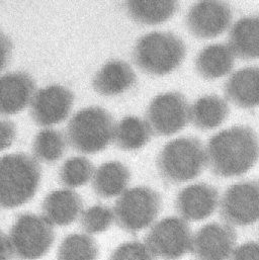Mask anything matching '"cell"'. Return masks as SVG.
Listing matches in <instances>:
<instances>
[{"instance_id":"obj_1","label":"cell","mask_w":259,"mask_h":260,"mask_svg":"<svg viewBox=\"0 0 259 260\" xmlns=\"http://www.w3.org/2000/svg\"><path fill=\"white\" fill-rule=\"evenodd\" d=\"M259 158V138L247 126H234L214 135L208 142L207 163L220 177L240 176Z\"/></svg>"},{"instance_id":"obj_2","label":"cell","mask_w":259,"mask_h":260,"mask_svg":"<svg viewBox=\"0 0 259 260\" xmlns=\"http://www.w3.org/2000/svg\"><path fill=\"white\" fill-rule=\"evenodd\" d=\"M42 177L39 162L28 154L14 153L0 158V209H14L29 202Z\"/></svg>"},{"instance_id":"obj_3","label":"cell","mask_w":259,"mask_h":260,"mask_svg":"<svg viewBox=\"0 0 259 260\" xmlns=\"http://www.w3.org/2000/svg\"><path fill=\"white\" fill-rule=\"evenodd\" d=\"M185 54V44L178 36L170 31H152L137 41L133 60L145 73L163 76L179 67Z\"/></svg>"},{"instance_id":"obj_4","label":"cell","mask_w":259,"mask_h":260,"mask_svg":"<svg viewBox=\"0 0 259 260\" xmlns=\"http://www.w3.org/2000/svg\"><path fill=\"white\" fill-rule=\"evenodd\" d=\"M207 164V154L196 137H181L168 142L157 158L161 178L168 184H179L197 178Z\"/></svg>"},{"instance_id":"obj_5","label":"cell","mask_w":259,"mask_h":260,"mask_svg":"<svg viewBox=\"0 0 259 260\" xmlns=\"http://www.w3.org/2000/svg\"><path fill=\"white\" fill-rule=\"evenodd\" d=\"M112 115L101 107H88L77 112L67 126L69 144L83 154L105 150L114 140Z\"/></svg>"},{"instance_id":"obj_6","label":"cell","mask_w":259,"mask_h":260,"mask_svg":"<svg viewBox=\"0 0 259 260\" xmlns=\"http://www.w3.org/2000/svg\"><path fill=\"white\" fill-rule=\"evenodd\" d=\"M162 209L161 196L148 186L126 189L116 202L114 215L117 225L135 234L148 228Z\"/></svg>"},{"instance_id":"obj_7","label":"cell","mask_w":259,"mask_h":260,"mask_svg":"<svg viewBox=\"0 0 259 260\" xmlns=\"http://www.w3.org/2000/svg\"><path fill=\"white\" fill-rule=\"evenodd\" d=\"M9 243L12 254L21 260H36L45 256L53 245V226L43 217L21 214L10 229Z\"/></svg>"},{"instance_id":"obj_8","label":"cell","mask_w":259,"mask_h":260,"mask_svg":"<svg viewBox=\"0 0 259 260\" xmlns=\"http://www.w3.org/2000/svg\"><path fill=\"white\" fill-rule=\"evenodd\" d=\"M191 230L185 220L167 217L151 227L145 244L151 252L163 260H178L190 252Z\"/></svg>"},{"instance_id":"obj_9","label":"cell","mask_w":259,"mask_h":260,"mask_svg":"<svg viewBox=\"0 0 259 260\" xmlns=\"http://www.w3.org/2000/svg\"><path fill=\"white\" fill-rule=\"evenodd\" d=\"M190 119L188 103L176 91L155 96L146 111V123L155 136H171L186 127Z\"/></svg>"},{"instance_id":"obj_10","label":"cell","mask_w":259,"mask_h":260,"mask_svg":"<svg viewBox=\"0 0 259 260\" xmlns=\"http://www.w3.org/2000/svg\"><path fill=\"white\" fill-rule=\"evenodd\" d=\"M220 216L230 226L246 227L257 222L258 180H243L229 186L221 200Z\"/></svg>"},{"instance_id":"obj_11","label":"cell","mask_w":259,"mask_h":260,"mask_svg":"<svg viewBox=\"0 0 259 260\" xmlns=\"http://www.w3.org/2000/svg\"><path fill=\"white\" fill-rule=\"evenodd\" d=\"M74 103L72 91L59 84H52L38 90L30 102V116L34 122L50 127L63 122L69 116Z\"/></svg>"},{"instance_id":"obj_12","label":"cell","mask_w":259,"mask_h":260,"mask_svg":"<svg viewBox=\"0 0 259 260\" xmlns=\"http://www.w3.org/2000/svg\"><path fill=\"white\" fill-rule=\"evenodd\" d=\"M237 241L235 229L228 224L209 223L192 236L190 252L195 260H227Z\"/></svg>"},{"instance_id":"obj_13","label":"cell","mask_w":259,"mask_h":260,"mask_svg":"<svg viewBox=\"0 0 259 260\" xmlns=\"http://www.w3.org/2000/svg\"><path fill=\"white\" fill-rule=\"evenodd\" d=\"M232 10L222 1L195 3L186 15L188 30L199 39H213L223 34L232 21Z\"/></svg>"},{"instance_id":"obj_14","label":"cell","mask_w":259,"mask_h":260,"mask_svg":"<svg viewBox=\"0 0 259 260\" xmlns=\"http://www.w3.org/2000/svg\"><path fill=\"white\" fill-rule=\"evenodd\" d=\"M219 204L218 189L208 183L199 182L181 189L175 200V209L181 219L202 221L212 216Z\"/></svg>"},{"instance_id":"obj_15","label":"cell","mask_w":259,"mask_h":260,"mask_svg":"<svg viewBox=\"0 0 259 260\" xmlns=\"http://www.w3.org/2000/svg\"><path fill=\"white\" fill-rule=\"evenodd\" d=\"M36 83L22 71L0 76V116H12L23 111L31 102Z\"/></svg>"},{"instance_id":"obj_16","label":"cell","mask_w":259,"mask_h":260,"mask_svg":"<svg viewBox=\"0 0 259 260\" xmlns=\"http://www.w3.org/2000/svg\"><path fill=\"white\" fill-rule=\"evenodd\" d=\"M83 209L80 196L71 189H58L43 202V217L52 226H68L78 219Z\"/></svg>"},{"instance_id":"obj_17","label":"cell","mask_w":259,"mask_h":260,"mask_svg":"<svg viewBox=\"0 0 259 260\" xmlns=\"http://www.w3.org/2000/svg\"><path fill=\"white\" fill-rule=\"evenodd\" d=\"M137 81L136 74L129 64L122 60L106 63L94 75V90L105 96H115L131 89Z\"/></svg>"},{"instance_id":"obj_18","label":"cell","mask_w":259,"mask_h":260,"mask_svg":"<svg viewBox=\"0 0 259 260\" xmlns=\"http://www.w3.org/2000/svg\"><path fill=\"white\" fill-rule=\"evenodd\" d=\"M225 94L241 109L259 106V67H245L234 72L225 84Z\"/></svg>"},{"instance_id":"obj_19","label":"cell","mask_w":259,"mask_h":260,"mask_svg":"<svg viewBox=\"0 0 259 260\" xmlns=\"http://www.w3.org/2000/svg\"><path fill=\"white\" fill-rule=\"evenodd\" d=\"M229 48L242 60L259 58V15L238 19L229 32Z\"/></svg>"},{"instance_id":"obj_20","label":"cell","mask_w":259,"mask_h":260,"mask_svg":"<svg viewBox=\"0 0 259 260\" xmlns=\"http://www.w3.org/2000/svg\"><path fill=\"white\" fill-rule=\"evenodd\" d=\"M232 50L224 44L205 47L196 58V69L205 79L213 80L228 75L234 67Z\"/></svg>"},{"instance_id":"obj_21","label":"cell","mask_w":259,"mask_h":260,"mask_svg":"<svg viewBox=\"0 0 259 260\" xmlns=\"http://www.w3.org/2000/svg\"><path fill=\"white\" fill-rule=\"evenodd\" d=\"M129 168L120 161L102 164L93 173L92 188L103 199H111L122 194L130 182Z\"/></svg>"},{"instance_id":"obj_22","label":"cell","mask_w":259,"mask_h":260,"mask_svg":"<svg viewBox=\"0 0 259 260\" xmlns=\"http://www.w3.org/2000/svg\"><path fill=\"white\" fill-rule=\"evenodd\" d=\"M229 106L217 94L204 95L197 100L190 109V120L201 130L219 127L228 118Z\"/></svg>"},{"instance_id":"obj_23","label":"cell","mask_w":259,"mask_h":260,"mask_svg":"<svg viewBox=\"0 0 259 260\" xmlns=\"http://www.w3.org/2000/svg\"><path fill=\"white\" fill-rule=\"evenodd\" d=\"M130 16L138 23L156 25L168 20L177 10V1L132 0L126 3Z\"/></svg>"},{"instance_id":"obj_24","label":"cell","mask_w":259,"mask_h":260,"mask_svg":"<svg viewBox=\"0 0 259 260\" xmlns=\"http://www.w3.org/2000/svg\"><path fill=\"white\" fill-rule=\"evenodd\" d=\"M151 131L139 117L128 116L122 119L114 132L115 144L122 150L136 151L148 144Z\"/></svg>"},{"instance_id":"obj_25","label":"cell","mask_w":259,"mask_h":260,"mask_svg":"<svg viewBox=\"0 0 259 260\" xmlns=\"http://www.w3.org/2000/svg\"><path fill=\"white\" fill-rule=\"evenodd\" d=\"M66 137L61 131L44 129L40 131L34 140L33 151L37 159L53 163L59 160L66 151Z\"/></svg>"},{"instance_id":"obj_26","label":"cell","mask_w":259,"mask_h":260,"mask_svg":"<svg viewBox=\"0 0 259 260\" xmlns=\"http://www.w3.org/2000/svg\"><path fill=\"white\" fill-rule=\"evenodd\" d=\"M99 246L87 234H70L58 249V260H96Z\"/></svg>"},{"instance_id":"obj_27","label":"cell","mask_w":259,"mask_h":260,"mask_svg":"<svg viewBox=\"0 0 259 260\" xmlns=\"http://www.w3.org/2000/svg\"><path fill=\"white\" fill-rule=\"evenodd\" d=\"M94 173L93 164L83 156H75L67 159L59 172L60 182L68 188H76L85 185Z\"/></svg>"},{"instance_id":"obj_28","label":"cell","mask_w":259,"mask_h":260,"mask_svg":"<svg viewBox=\"0 0 259 260\" xmlns=\"http://www.w3.org/2000/svg\"><path fill=\"white\" fill-rule=\"evenodd\" d=\"M115 220L114 211L104 205L92 206L81 213L80 225L87 234H99L107 231Z\"/></svg>"},{"instance_id":"obj_29","label":"cell","mask_w":259,"mask_h":260,"mask_svg":"<svg viewBox=\"0 0 259 260\" xmlns=\"http://www.w3.org/2000/svg\"><path fill=\"white\" fill-rule=\"evenodd\" d=\"M110 260H157L145 243L129 241L118 246Z\"/></svg>"},{"instance_id":"obj_30","label":"cell","mask_w":259,"mask_h":260,"mask_svg":"<svg viewBox=\"0 0 259 260\" xmlns=\"http://www.w3.org/2000/svg\"><path fill=\"white\" fill-rule=\"evenodd\" d=\"M229 260H259V241H249L236 247Z\"/></svg>"},{"instance_id":"obj_31","label":"cell","mask_w":259,"mask_h":260,"mask_svg":"<svg viewBox=\"0 0 259 260\" xmlns=\"http://www.w3.org/2000/svg\"><path fill=\"white\" fill-rule=\"evenodd\" d=\"M16 136V128L13 122L0 120V152L9 148Z\"/></svg>"},{"instance_id":"obj_32","label":"cell","mask_w":259,"mask_h":260,"mask_svg":"<svg viewBox=\"0 0 259 260\" xmlns=\"http://www.w3.org/2000/svg\"><path fill=\"white\" fill-rule=\"evenodd\" d=\"M12 53L11 40L2 31H0V72L9 63Z\"/></svg>"},{"instance_id":"obj_33","label":"cell","mask_w":259,"mask_h":260,"mask_svg":"<svg viewBox=\"0 0 259 260\" xmlns=\"http://www.w3.org/2000/svg\"><path fill=\"white\" fill-rule=\"evenodd\" d=\"M12 255L8 237L0 231V260H10Z\"/></svg>"}]
</instances>
